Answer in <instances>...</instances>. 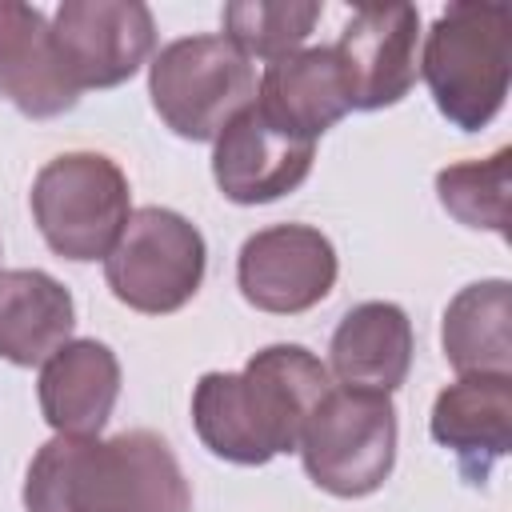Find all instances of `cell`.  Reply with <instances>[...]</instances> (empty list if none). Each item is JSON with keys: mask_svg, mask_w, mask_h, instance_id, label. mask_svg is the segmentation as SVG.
<instances>
[{"mask_svg": "<svg viewBox=\"0 0 512 512\" xmlns=\"http://www.w3.org/2000/svg\"><path fill=\"white\" fill-rule=\"evenodd\" d=\"M204 236L172 208H140L104 256V280L120 304L144 316L184 308L204 280Z\"/></svg>", "mask_w": 512, "mask_h": 512, "instance_id": "7", "label": "cell"}, {"mask_svg": "<svg viewBox=\"0 0 512 512\" xmlns=\"http://www.w3.org/2000/svg\"><path fill=\"white\" fill-rule=\"evenodd\" d=\"M420 72L452 128L480 132L492 124L512 76V8L448 4L424 40Z\"/></svg>", "mask_w": 512, "mask_h": 512, "instance_id": "3", "label": "cell"}, {"mask_svg": "<svg viewBox=\"0 0 512 512\" xmlns=\"http://www.w3.org/2000/svg\"><path fill=\"white\" fill-rule=\"evenodd\" d=\"M432 440L456 456L468 484H484L512 448V376H460L432 404Z\"/></svg>", "mask_w": 512, "mask_h": 512, "instance_id": "12", "label": "cell"}, {"mask_svg": "<svg viewBox=\"0 0 512 512\" xmlns=\"http://www.w3.org/2000/svg\"><path fill=\"white\" fill-rule=\"evenodd\" d=\"M36 392L56 436H96L120 396V360L100 340H68L44 360Z\"/></svg>", "mask_w": 512, "mask_h": 512, "instance_id": "15", "label": "cell"}, {"mask_svg": "<svg viewBox=\"0 0 512 512\" xmlns=\"http://www.w3.org/2000/svg\"><path fill=\"white\" fill-rule=\"evenodd\" d=\"M328 356L344 388L392 396L412 368V320L388 300L356 304L336 324Z\"/></svg>", "mask_w": 512, "mask_h": 512, "instance_id": "16", "label": "cell"}, {"mask_svg": "<svg viewBox=\"0 0 512 512\" xmlns=\"http://www.w3.org/2000/svg\"><path fill=\"white\" fill-rule=\"evenodd\" d=\"M0 96L32 120L64 116L80 100L60 64L52 24L20 0H0Z\"/></svg>", "mask_w": 512, "mask_h": 512, "instance_id": "13", "label": "cell"}, {"mask_svg": "<svg viewBox=\"0 0 512 512\" xmlns=\"http://www.w3.org/2000/svg\"><path fill=\"white\" fill-rule=\"evenodd\" d=\"M348 100L360 112L400 104L420 72V12L412 4H360L332 44Z\"/></svg>", "mask_w": 512, "mask_h": 512, "instance_id": "10", "label": "cell"}, {"mask_svg": "<svg viewBox=\"0 0 512 512\" xmlns=\"http://www.w3.org/2000/svg\"><path fill=\"white\" fill-rule=\"evenodd\" d=\"M156 116L184 140H216L256 104V68L224 36H184L156 52L148 72Z\"/></svg>", "mask_w": 512, "mask_h": 512, "instance_id": "4", "label": "cell"}, {"mask_svg": "<svg viewBox=\"0 0 512 512\" xmlns=\"http://www.w3.org/2000/svg\"><path fill=\"white\" fill-rule=\"evenodd\" d=\"M236 284L260 312L296 316L316 308L336 284V248L320 228L272 224L244 240Z\"/></svg>", "mask_w": 512, "mask_h": 512, "instance_id": "9", "label": "cell"}, {"mask_svg": "<svg viewBox=\"0 0 512 512\" xmlns=\"http://www.w3.org/2000/svg\"><path fill=\"white\" fill-rule=\"evenodd\" d=\"M436 196L448 216L468 228L508 232V200H512V148L492 152L488 160H464L436 172Z\"/></svg>", "mask_w": 512, "mask_h": 512, "instance_id": "20", "label": "cell"}, {"mask_svg": "<svg viewBox=\"0 0 512 512\" xmlns=\"http://www.w3.org/2000/svg\"><path fill=\"white\" fill-rule=\"evenodd\" d=\"M52 40L80 92L116 88L148 60L156 24L140 0H64L52 16Z\"/></svg>", "mask_w": 512, "mask_h": 512, "instance_id": "8", "label": "cell"}, {"mask_svg": "<svg viewBox=\"0 0 512 512\" xmlns=\"http://www.w3.org/2000/svg\"><path fill=\"white\" fill-rule=\"evenodd\" d=\"M328 368L300 344H268L240 372H204L192 392V424L204 448L228 464H268L300 444L328 392Z\"/></svg>", "mask_w": 512, "mask_h": 512, "instance_id": "1", "label": "cell"}, {"mask_svg": "<svg viewBox=\"0 0 512 512\" xmlns=\"http://www.w3.org/2000/svg\"><path fill=\"white\" fill-rule=\"evenodd\" d=\"M76 328L72 292L40 272V268H12L0 272V356L32 368L44 364L52 352L68 344Z\"/></svg>", "mask_w": 512, "mask_h": 512, "instance_id": "17", "label": "cell"}, {"mask_svg": "<svg viewBox=\"0 0 512 512\" xmlns=\"http://www.w3.org/2000/svg\"><path fill=\"white\" fill-rule=\"evenodd\" d=\"M256 112L276 128L312 140L352 112L348 80L332 48H300L280 56L256 80Z\"/></svg>", "mask_w": 512, "mask_h": 512, "instance_id": "14", "label": "cell"}, {"mask_svg": "<svg viewBox=\"0 0 512 512\" xmlns=\"http://www.w3.org/2000/svg\"><path fill=\"white\" fill-rule=\"evenodd\" d=\"M296 448L316 488L340 500L372 496L396 464V408L384 392L328 388Z\"/></svg>", "mask_w": 512, "mask_h": 512, "instance_id": "5", "label": "cell"}, {"mask_svg": "<svg viewBox=\"0 0 512 512\" xmlns=\"http://www.w3.org/2000/svg\"><path fill=\"white\" fill-rule=\"evenodd\" d=\"M312 156H316L312 140L276 128L252 104L216 136L212 176L232 204H268L308 180Z\"/></svg>", "mask_w": 512, "mask_h": 512, "instance_id": "11", "label": "cell"}, {"mask_svg": "<svg viewBox=\"0 0 512 512\" xmlns=\"http://www.w3.org/2000/svg\"><path fill=\"white\" fill-rule=\"evenodd\" d=\"M320 4L312 0H232L224 4V40H232L248 60H280L300 52L320 20Z\"/></svg>", "mask_w": 512, "mask_h": 512, "instance_id": "19", "label": "cell"}, {"mask_svg": "<svg viewBox=\"0 0 512 512\" xmlns=\"http://www.w3.org/2000/svg\"><path fill=\"white\" fill-rule=\"evenodd\" d=\"M512 284L480 280L444 308L440 340L460 376H512Z\"/></svg>", "mask_w": 512, "mask_h": 512, "instance_id": "18", "label": "cell"}, {"mask_svg": "<svg viewBox=\"0 0 512 512\" xmlns=\"http://www.w3.org/2000/svg\"><path fill=\"white\" fill-rule=\"evenodd\" d=\"M128 176L100 152H64L32 180V220L64 260H100L128 224Z\"/></svg>", "mask_w": 512, "mask_h": 512, "instance_id": "6", "label": "cell"}, {"mask_svg": "<svg viewBox=\"0 0 512 512\" xmlns=\"http://www.w3.org/2000/svg\"><path fill=\"white\" fill-rule=\"evenodd\" d=\"M28 512H192V488L176 452L148 428L52 436L24 476Z\"/></svg>", "mask_w": 512, "mask_h": 512, "instance_id": "2", "label": "cell"}]
</instances>
